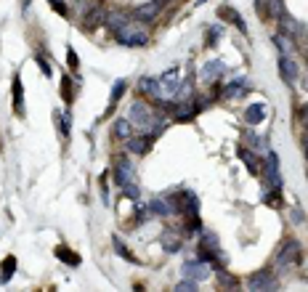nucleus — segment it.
I'll return each instance as SVG.
<instances>
[{"mask_svg":"<svg viewBox=\"0 0 308 292\" xmlns=\"http://www.w3.org/2000/svg\"><path fill=\"white\" fill-rule=\"evenodd\" d=\"M114 37H117V43H122V45H128V48H141V45H146L149 43V29L144 27V22H125L117 32H114Z\"/></svg>","mask_w":308,"mask_h":292,"instance_id":"f257e3e1","label":"nucleus"},{"mask_svg":"<svg viewBox=\"0 0 308 292\" xmlns=\"http://www.w3.org/2000/svg\"><path fill=\"white\" fill-rule=\"evenodd\" d=\"M130 122H133L136 128L151 130V128H154V125H151V122H154V112L149 109L144 101H133V104H130ZM149 135H151V133H149Z\"/></svg>","mask_w":308,"mask_h":292,"instance_id":"f03ea898","label":"nucleus"},{"mask_svg":"<svg viewBox=\"0 0 308 292\" xmlns=\"http://www.w3.org/2000/svg\"><path fill=\"white\" fill-rule=\"evenodd\" d=\"M210 271H213V266L207 260H186V263L181 266L183 279H194V282H205L210 276Z\"/></svg>","mask_w":308,"mask_h":292,"instance_id":"7ed1b4c3","label":"nucleus"},{"mask_svg":"<svg viewBox=\"0 0 308 292\" xmlns=\"http://www.w3.org/2000/svg\"><path fill=\"white\" fill-rule=\"evenodd\" d=\"M178 80H181L178 67L167 69L162 77H160V85H162V101H173V99L178 96Z\"/></svg>","mask_w":308,"mask_h":292,"instance_id":"20e7f679","label":"nucleus"},{"mask_svg":"<svg viewBox=\"0 0 308 292\" xmlns=\"http://www.w3.org/2000/svg\"><path fill=\"white\" fill-rule=\"evenodd\" d=\"M300 260V244L295 239H290L284 247L279 250V255H276V266L279 268H290V266H295Z\"/></svg>","mask_w":308,"mask_h":292,"instance_id":"39448f33","label":"nucleus"},{"mask_svg":"<svg viewBox=\"0 0 308 292\" xmlns=\"http://www.w3.org/2000/svg\"><path fill=\"white\" fill-rule=\"evenodd\" d=\"M133 165H130V160L125 157V154H120L117 160H114V183L122 189V186H128V183H133Z\"/></svg>","mask_w":308,"mask_h":292,"instance_id":"423d86ee","label":"nucleus"},{"mask_svg":"<svg viewBox=\"0 0 308 292\" xmlns=\"http://www.w3.org/2000/svg\"><path fill=\"white\" fill-rule=\"evenodd\" d=\"M266 183L271 189H279L282 186V176H279V160H276L274 151H266Z\"/></svg>","mask_w":308,"mask_h":292,"instance_id":"0eeeda50","label":"nucleus"},{"mask_svg":"<svg viewBox=\"0 0 308 292\" xmlns=\"http://www.w3.org/2000/svg\"><path fill=\"white\" fill-rule=\"evenodd\" d=\"M160 11H162V0H149V3H144V6H138L136 11H133V19H138V22H154L160 16Z\"/></svg>","mask_w":308,"mask_h":292,"instance_id":"6e6552de","label":"nucleus"},{"mask_svg":"<svg viewBox=\"0 0 308 292\" xmlns=\"http://www.w3.org/2000/svg\"><path fill=\"white\" fill-rule=\"evenodd\" d=\"M279 74H282V80H284L287 85H295V83H298V61L282 53V56H279Z\"/></svg>","mask_w":308,"mask_h":292,"instance_id":"1a4fd4ad","label":"nucleus"},{"mask_svg":"<svg viewBox=\"0 0 308 292\" xmlns=\"http://www.w3.org/2000/svg\"><path fill=\"white\" fill-rule=\"evenodd\" d=\"M138 90L141 93H146V96H151L154 101H162V85H160V77H141L138 80Z\"/></svg>","mask_w":308,"mask_h":292,"instance_id":"9d476101","label":"nucleus"},{"mask_svg":"<svg viewBox=\"0 0 308 292\" xmlns=\"http://www.w3.org/2000/svg\"><path fill=\"white\" fill-rule=\"evenodd\" d=\"M218 19H223V22H231L239 32H247V24H244V19H242V13H237L234 8H231L228 3H223V6H218Z\"/></svg>","mask_w":308,"mask_h":292,"instance_id":"9b49d317","label":"nucleus"},{"mask_svg":"<svg viewBox=\"0 0 308 292\" xmlns=\"http://www.w3.org/2000/svg\"><path fill=\"white\" fill-rule=\"evenodd\" d=\"M274 276L268 271H260V274H253L250 279H247V289L258 292V289H274Z\"/></svg>","mask_w":308,"mask_h":292,"instance_id":"f8f14e48","label":"nucleus"},{"mask_svg":"<svg viewBox=\"0 0 308 292\" xmlns=\"http://www.w3.org/2000/svg\"><path fill=\"white\" fill-rule=\"evenodd\" d=\"M11 90H13V112L22 117V114H24V85H22V77H19V74H13Z\"/></svg>","mask_w":308,"mask_h":292,"instance_id":"ddd939ff","label":"nucleus"},{"mask_svg":"<svg viewBox=\"0 0 308 292\" xmlns=\"http://www.w3.org/2000/svg\"><path fill=\"white\" fill-rule=\"evenodd\" d=\"M106 16H109V13H106L104 6H93V8H90V13L85 16V29H99L106 22Z\"/></svg>","mask_w":308,"mask_h":292,"instance_id":"4468645a","label":"nucleus"},{"mask_svg":"<svg viewBox=\"0 0 308 292\" xmlns=\"http://www.w3.org/2000/svg\"><path fill=\"white\" fill-rule=\"evenodd\" d=\"M149 141H151V135H130L128 138V151L130 154H146Z\"/></svg>","mask_w":308,"mask_h":292,"instance_id":"2eb2a0df","label":"nucleus"},{"mask_svg":"<svg viewBox=\"0 0 308 292\" xmlns=\"http://www.w3.org/2000/svg\"><path fill=\"white\" fill-rule=\"evenodd\" d=\"M197 112H199V106L194 101H183V104L176 106V122H189Z\"/></svg>","mask_w":308,"mask_h":292,"instance_id":"dca6fc26","label":"nucleus"},{"mask_svg":"<svg viewBox=\"0 0 308 292\" xmlns=\"http://www.w3.org/2000/svg\"><path fill=\"white\" fill-rule=\"evenodd\" d=\"M266 120V106L263 104H253L247 112H244V122H250V125H258V122Z\"/></svg>","mask_w":308,"mask_h":292,"instance_id":"f3484780","label":"nucleus"},{"mask_svg":"<svg viewBox=\"0 0 308 292\" xmlns=\"http://www.w3.org/2000/svg\"><path fill=\"white\" fill-rule=\"evenodd\" d=\"M223 69H226V64H223V61H210V64H205L202 80H205V83H213L215 77H221V74H223Z\"/></svg>","mask_w":308,"mask_h":292,"instance_id":"a211bd4d","label":"nucleus"},{"mask_svg":"<svg viewBox=\"0 0 308 292\" xmlns=\"http://www.w3.org/2000/svg\"><path fill=\"white\" fill-rule=\"evenodd\" d=\"M13 274H16V258L8 255V258L3 260V266H0V284L11 282V279H13Z\"/></svg>","mask_w":308,"mask_h":292,"instance_id":"6ab92c4d","label":"nucleus"},{"mask_svg":"<svg viewBox=\"0 0 308 292\" xmlns=\"http://www.w3.org/2000/svg\"><path fill=\"white\" fill-rule=\"evenodd\" d=\"M160 242H162L165 252H178V250H181V237H178L176 231H165Z\"/></svg>","mask_w":308,"mask_h":292,"instance_id":"aec40b11","label":"nucleus"},{"mask_svg":"<svg viewBox=\"0 0 308 292\" xmlns=\"http://www.w3.org/2000/svg\"><path fill=\"white\" fill-rule=\"evenodd\" d=\"M274 45H276L279 53H284V56H290L292 51H295V43H292L290 35H274Z\"/></svg>","mask_w":308,"mask_h":292,"instance_id":"412c9836","label":"nucleus"},{"mask_svg":"<svg viewBox=\"0 0 308 292\" xmlns=\"http://www.w3.org/2000/svg\"><path fill=\"white\" fill-rule=\"evenodd\" d=\"M56 258H61V260H64V263L67 266H80V255H77V252H72V250H67V247H56Z\"/></svg>","mask_w":308,"mask_h":292,"instance_id":"4be33fe9","label":"nucleus"},{"mask_svg":"<svg viewBox=\"0 0 308 292\" xmlns=\"http://www.w3.org/2000/svg\"><path fill=\"white\" fill-rule=\"evenodd\" d=\"M130 120H117L114 122V135L120 138V141H128V138H130Z\"/></svg>","mask_w":308,"mask_h":292,"instance_id":"5701e85b","label":"nucleus"},{"mask_svg":"<svg viewBox=\"0 0 308 292\" xmlns=\"http://www.w3.org/2000/svg\"><path fill=\"white\" fill-rule=\"evenodd\" d=\"M125 88H128V83H125V80H117V83H114L112 96H109V109H114V106H117V101L122 99V93H125Z\"/></svg>","mask_w":308,"mask_h":292,"instance_id":"b1692460","label":"nucleus"},{"mask_svg":"<svg viewBox=\"0 0 308 292\" xmlns=\"http://www.w3.org/2000/svg\"><path fill=\"white\" fill-rule=\"evenodd\" d=\"M215 271H218V284H221L223 289H234V287H239V284H237V279H234V276H231V274H226V271H223V266H218V268H215Z\"/></svg>","mask_w":308,"mask_h":292,"instance_id":"393cba45","label":"nucleus"},{"mask_svg":"<svg viewBox=\"0 0 308 292\" xmlns=\"http://www.w3.org/2000/svg\"><path fill=\"white\" fill-rule=\"evenodd\" d=\"M112 247H114V252H117L120 258H125V260H130V263H133V260H136V258H133V252H130V250L125 247V244H122V239H120V237H112Z\"/></svg>","mask_w":308,"mask_h":292,"instance_id":"a878e982","label":"nucleus"},{"mask_svg":"<svg viewBox=\"0 0 308 292\" xmlns=\"http://www.w3.org/2000/svg\"><path fill=\"white\" fill-rule=\"evenodd\" d=\"M125 22H128V16H125V13H120V11H114V13H109V16H106V24H109L112 32H117V29L125 24Z\"/></svg>","mask_w":308,"mask_h":292,"instance_id":"bb28decb","label":"nucleus"},{"mask_svg":"<svg viewBox=\"0 0 308 292\" xmlns=\"http://www.w3.org/2000/svg\"><path fill=\"white\" fill-rule=\"evenodd\" d=\"M223 37V27H207V37H205V45L207 48H213L215 43H218Z\"/></svg>","mask_w":308,"mask_h":292,"instance_id":"cd10ccee","label":"nucleus"},{"mask_svg":"<svg viewBox=\"0 0 308 292\" xmlns=\"http://www.w3.org/2000/svg\"><path fill=\"white\" fill-rule=\"evenodd\" d=\"M151 212H157V215H162V218H165V215H170L173 210H170V205H167L165 202V199H151Z\"/></svg>","mask_w":308,"mask_h":292,"instance_id":"c85d7f7f","label":"nucleus"},{"mask_svg":"<svg viewBox=\"0 0 308 292\" xmlns=\"http://www.w3.org/2000/svg\"><path fill=\"white\" fill-rule=\"evenodd\" d=\"M268 13H271V16L274 19H282L284 16V0H268Z\"/></svg>","mask_w":308,"mask_h":292,"instance_id":"c756f323","label":"nucleus"},{"mask_svg":"<svg viewBox=\"0 0 308 292\" xmlns=\"http://www.w3.org/2000/svg\"><path fill=\"white\" fill-rule=\"evenodd\" d=\"M239 160L247 165V170L250 173H258V165H255V160H253V151H247V149H239Z\"/></svg>","mask_w":308,"mask_h":292,"instance_id":"7c9ffc66","label":"nucleus"},{"mask_svg":"<svg viewBox=\"0 0 308 292\" xmlns=\"http://www.w3.org/2000/svg\"><path fill=\"white\" fill-rule=\"evenodd\" d=\"M176 292H197V282L194 279H183L176 284Z\"/></svg>","mask_w":308,"mask_h":292,"instance_id":"2f4dec72","label":"nucleus"},{"mask_svg":"<svg viewBox=\"0 0 308 292\" xmlns=\"http://www.w3.org/2000/svg\"><path fill=\"white\" fill-rule=\"evenodd\" d=\"M61 99H64V101H72V85H69V77L61 80Z\"/></svg>","mask_w":308,"mask_h":292,"instance_id":"473e14b6","label":"nucleus"},{"mask_svg":"<svg viewBox=\"0 0 308 292\" xmlns=\"http://www.w3.org/2000/svg\"><path fill=\"white\" fill-rule=\"evenodd\" d=\"M59 125H61V135H69V130H72V120H69V114H64V117H61V122H59Z\"/></svg>","mask_w":308,"mask_h":292,"instance_id":"72a5a7b5","label":"nucleus"},{"mask_svg":"<svg viewBox=\"0 0 308 292\" xmlns=\"http://www.w3.org/2000/svg\"><path fill=\"white\" fill-rule=\"evenodd\" d=\"M122 191H125V197L133 199V202L138 199V186H136V183H128V186H122Z\"/></svg>","mask_w":308,"mask_h":292,"instance_id":"f704fd0d","label":"nucleus"},{"mask_svg":"<svg viewBox=\"0 0 308 292\" xmlns=\"http://www.w3.org/2000/svg\"><path fill=\"white\" fill-rule=\"evenodd\" d=\"M226 90H228V93H226L228 99H237V96H244V88H242V85H228Z\"/></svg>","mask_w":308,"mask_h":292,"instance_id":"c9c22d12","label":"nucleus"},{"mask_svg":"<svg viewBox=\"0 0 308 292\" xmlns=\"http://www.w3.org/2000/svg\"><path fill=\"white\" fill-rule=\"evenodd\" d=\"M67 64H69L72 69H77V64H80V59H77L74 48H69V51H67Z\"/></svg>","mask_w":308,"mask_h":292,"instance_id":"e433bc0d","label":"nucleus"},{"mask_svg":"<svg viewBox=\"0 0 308 292\" xmlns=\"http://www.w3.org/2000/svg\"><path fill=\"white\" fill-rule=\"evenodd\" d=\"M290 218H292V223H295V226H300V223L305 221V212H300V210L295 207V210H292V212H290Z\"/></svg>","mask_w":308,"mask_h":292,"instance_id":"4c0bfd02","label":"nucleus"},{"mask_svg":"<svg viewBox=\"0 0 308 292\" xmlns=\"http://www.w3.org/2000/svg\"><path fill=\"white\" fill-rule=\"evenodd\" d=\"M37 64H40V69H43V74H45V77H51V72H53V69H51V64H48V61H45L43 56H37Z\"/></svg>","mask_w":308,"mask_h":292,"instance_id":"58836bf2","label":"nucleus"},{"mask_svg":"<svg viewBox=\"0 0 308 292\" xmlns=\"http://www.w3.org/2000/svg\"><path fill=\"white\" fill-rule=\"evenodd\" d=\"M51 3H53V8L61 13V16H67V13H69V11H67V6H64V0H51Z\"/></svg>","mask_w":308,"mask_h":292,"instance_id":"ea45409f","label":"nucleus"},{"mask_svg":"<svg viewBox=\"0 0 308 292\" xmlns=\"http://www.w3.org/2000/svg\"><path fill=\"white\" fill-rule=\"evenodd\" d=\"M300 125H303V130H308V106L300 109Z\"/></svg>","mask_w":308,"mask_h":292,"instance_id":"a19ab883","label":"nucleus"},{"mask_svg":"<svg viewBox=\"0 0 308 292\" xmlns=\"http://www.w3.org/2000/svg\"><path fill=\"white\" fill-rule=\"evenodd\" d=\"M303 154H305V162H308V130H303Z\"/></svg>","mask_w":308,"mask_h":292,"instance_id":"79ce46f5","label":"nucleus"},{"mask_svg":"<svg viewBox=\"0 0 308 292\" xmlns=\"http://www.w3.org/2000/svg\"><path fill=\"white\" fill-rule=\"evenodd\" d=\"M305 85H308V67H305Z\"/></svg>","mask_w":308,"mask_h":292,"instance_id":"37998d69","label":"nucleus"},{"mask_svg":"<svg viewBox=\"0 0 308 292\" xmlns=\"http://www.w3.org/2000/svg\"><path fill=\"white\" fill-rule=\"evenodd\" d=\"M197 3H199V6H202V3H205V0H197Z\"/></svg>","mask_w":308,"mask_h":292,"instance_id":"c03bdc74","label":"nucleus"}]
</instances>
